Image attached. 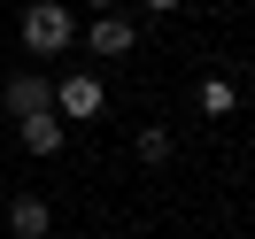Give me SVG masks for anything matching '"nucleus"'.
I'll use <instances>...</instances> for the list:
<instances>
[{"label":"nucleus","instance_id":"nucleus-4","mask_svg":"<svg viewBox=\"0 0 255 239\" xmlns=\"http://www.w3.org/2000/svg\"><path fill=\"white\" fill-rule=\"evenodd\" d=\"M54 116H101V78H62L54 85Z\"/></svg>","mask_w":255,"mask_h":239},{"label":"nucleus","instance_id":"nucleus-10","mask_svg":"<svg viewBox=\"0 0 255 239\" xmlns=\"http://www.w3.org/2000/svg\"><path fill=\"white\" fill-rule=\"evenodd\" d=\"M93 8H101V16H109V8H116V0H93Z\"/></svg>","mask_w":255,"mask_h":239},{"label":"nucleus","instance_id":"nucleus-3","mask_svg":"<svg viewBox=\"0 0 255 239\" xmlns=\"http://www.w3.org/2000/svg\"><path fill=\"white\" fill-rule=\"evenodd\" d=\"M85 47H93L101 62H109V54H131V47H139V23L109 8V16H93V31H85Z\"/></svg>","mask_w":255,"mask_h":239},{"label":"nucleus","instance_id":"nucleus-5","mask_svg":"<svg viewBox=\"0 0 255 239\" xmlns=\"http://www.w3.org/2000/svg\"><path fill=\"white\" fill-rule=\"evenodd\" d=\"M8 224H16V239H47V201H39V193H16V201H8Z\"/></svg>","mask_w":255,"mask_h":239},{"label":"nucleus","instance_id":"nucleus-2","mask_svg":"<svg viewBox=\"0 0 255 239\" xmlns=\"http://www.w3.org/2000/svg\"><path fill=\"white\" fill-rule=\"evenodd\" d=\"M0 100H8V116H16V124H23V116H47V108H54V85L39 78V70H16V78H8V93H0Z\"/></svg>","mask_w":255,"mask_h":239},{"label":"nucleus","instance_id":"nucleus-1","mask_svg":"<svg viewBox=\"0 0 255 239\" xmlns=\"http://www.w3.org/2000/svg\"><path fill=\"white\" fill-rule=\"evenodd\" d=\"M70 39H78V23H70L62 0H31V8H23V47L31 54H62Z\"/></svg>","mask_w":255,"mask_h":239},{"label":"nucleus","instance_id":"nucleus-8","mask_svg":"<svg viewBox=\"0 0 255 239\" xmlns=\"http://www.w3.org/2000/svg\"><path fill=\"white\" fill-rule=\"evenodd\" d=\"M201 108H209V116H224V108H232V85L209 78V85H201Z\"/></svg>","mask_w":255,"mask_h":239},{"label":"nucleus","instance_id":"nucleus-9","mask_svg":"<svg viewBox=\"0 0 255 239\" xmlns=\"http://www.w3.org/2000/svg\"><path fill=\"white\" fill-rule=\"evenodd\" d=\"M139 8H155V16H178V0H139Z\"/></svg>","mask_w":255,"mask_h":239},{"label":"nucleus","instance_id":"nucleus-6","mask_svg":"<svg viewBox=\"0 0 255 239\" xmlns=\"http://www.w3.org/2000/svg\"><path fill=\"white\" fill-rule=\"evenodd\" d=\"M62 139H70V131H62V116H23V147H31V155H62Z\"/></svg>","mask_w":255,"mask_h":239},{"label":"nucleus","instance_id":"nucleus-7","mask_svg":"<svg viewBox=\"0 0 255 239\" xmlns=\"http://www.w3.org/2000/svg\"><path fill=\"white\" fill-rule=\"evenodd\" d=\"M139 162H170V124H139Z\"/></svg>","mask_w":255,"mask_h":239}]
</instances>
